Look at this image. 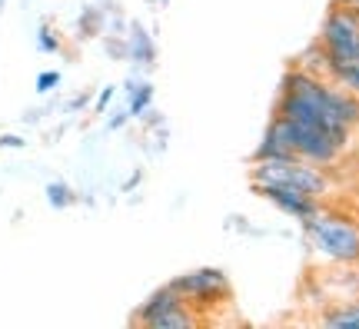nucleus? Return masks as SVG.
Here are the masks:
<instances>
[{
    "label": "nucleus",
    "mask_w": 359,
    "mask_h": 329,
    "mask_svg": "<svg viewBox=\"0 0 359 329\" xmlns=\"http://www.w3.org/2000/svg\"><path fill=\"white\" fill-rule=\"evenodd\" d=\"M356 13H359V4H356Z\"/></svg>",
    "instance_id": "nucleus-20"
},
{
    "label": "nucleus",
    "mask_w": 359,
    "mask_h": 329,
    "mask_svg": "<svg viewBox=\"0 0 359 329\" xmlns=\"http://www.w3.org/2000/svg\"><path fill=\"white\" fill-rule=\"evenodd\" d=\"M250 177H253V183H283V187H293V190H303L309 196H316V200L333 193V177L326 173V166L309 163L303 156L253 160Z\"/></svg>",
    "instance_id": "nucleus-2"
},
{
    "label": "nucleus",
    "mask_w": 359,
    "mask_h": 329,
    "mask_svg": "<svg viewBox=\"0 0 359 329\" xmlns=\"http://www.w3.org/2000/svg\"><path fill=\"white\" fill-rule=\"evenodd\" d=\"M37 47H40V51H47V53H53V51H60V43H57V34H53L50 27H40V37H37Z\"/></svg>",
    "instance_id": "nucleus-15"
},
{
    "label": "nucleus",
    "mask_w": 359,
    "mask_h": 329,
    "mask_svg": "<svg viewBox=\"0 0 359 329\" xmlns=\"http://www.w3.org/2000/svg\"><path fill=\"white\" fill-rule=\"evenodd\" d=\"M173 290L187 300L193 313H200L203 316V309L210 306H226L230 303V276L219 269V266H200V269H190V273H183L170 283Z\"/></svg>",
    "instance_id": "nucleus-3"
},
{
    "label": "nucleus",
    "mask_w": 359,
    "mask_h": 329,
    "mask_svg": "<svg viewBox=\"0 0 359 329\" xmlns=\"http://www.w3.org/2000/svg\"><path fill=\"white\" fill-rule=\"evenodd\" d=\"M330 53H326V47H323L320 40H313L306 51L299 53L293 60V67H299V70H306V74H313V76H323V80H330Z\"/></svg>",
    "instance_id": "nucleus-11"
},
{
    "label": "nucleus",
    "mask_w": 359,
    "mask_h": 329,
    "mask_svg": "<svg viewBox=\"0 0 359 329\" xmlns=\"http://www.w3.org/2000/svg\"><path fill=\"white\" fill-rule=\"evenodd\" d=\"M57 83H60V74H57V70H47V74L37 76V93H50Z\"/></svg>",
    "instance_id": "nucleus-16"
},
{
    "label": "nucleus",
    "mask_w": 359,
    "mask_h": 329,
    "mask_svg": "<svg viewBox=\"0 0 359 329\" xmlns=\"http://www.w3.org/2000/svg\"><path fill=\"white\" fill-rule=\"evenodd\" d=\"M114 100V87H103V93H100V100H97V114H103L107 110V103Z\"/></svg>",
    "instance_id": "nucleus-17"
},
{
    "label": "nucleus",
    "mask_w": 359,
    "mask_h": 329,
    "mask_svg": "<svg viewBox=\"0 0 359 329\" xmlns=\"http://www.w3.org/2000/svg\"><path fill=\"white\" fill-rule=\"evenodd\" d=\"M127 57L133 60V64H140V67H154V60H156V47H154V40H150V34H147V30H143L140 24H133V27H130Z\"/></svg>",
    "instance_id": "nucleus-10"
},
{
    "label": "nucleus",
    "mask_w": 359,
    "mask_h": 329,
    "mask_svg": "<svg viewBox=\"0 0 359 329\" xmlns=\"http://www.w3.org/2000/svg\"><path fill=\"white\" fill-rule=\"evenodd\" d=\"M253 193L269 200L276 210H283L293 220H306L309 213H316L323 206V200H316V196H309L303 190H293V187H283V183H253Z\"/></svg>",
    "instance_id": "nucleus-6"
},
{
    "label": "nucleus",
    "mask_w": 359,
    "mask_h": 329,
    "mask_svg": "<svg viewBox=\"0 0 359 329\" xmlns=\"http://www.w3.org/2000/svg\"><path fill=\"white\" fill-rule=\"evenodd\" d=\"M273 156H296L290 150V143L283 137V127L276 116H269L266 130H263V140L257 143V153H253V160H273Z\"/></svg>",
    "instance_id": "nucleus-9"
},
{
    "label": "nucleus",
    "mask_w": 359,
    "mask_h": 329,
    "mask_svg": "<svg viewBox=\"0 0 359 329\" xmlns=\"http://www.w3.org/2000/svg\"><path fill=\"white\" fill-rule=\"evenodd\" d=\"M183 303H187V300H183V296H180V293L167 283V286L154 290L150 296H147V300H143V306L137 309V313H133V319H130V323H133V326H147V323H150L154 316L167 313V309H177V306H183Z\"/></svg>",
    "instance_id": "nucleus-7"
},
{
    "label": "nucleus",
    "mask_w": 359,
    "mask_h": 329,
    "mask_svg": "<svg viewBox=\"0 0 359 329\" xmlns=\"http://www.w3.org/2000/svg\"><path fill=\"white\" fill-rule=\"evenodd\" d=\"M316 319H320V326H326V329H359V296L320 306Z\"/></svg>",
    "instance_id": "nucleus-8"
},
{
    "label": "nucleus",
    "mask_w": 359,
    "mask_h": 329,
    "mask_svg": "<svg viewBox=\"0 0 359 329\" xmlns=\"http://www.w3.org/2000/svg\"><path fill=\"white\" fill-rule=\"evenodd\" d=\"M163 4H167V0H163Z\"/></svg>",
    "instance_id": "nucleus-21"
},
{
    "label": "nucleus",
    "mask_w": 359,
    "mask_h": 329,
    "mask_svg": "<svg viewBox=\"0 0 359 329\" xmlns=\"http://www.w3.org/2000/svg\"><path fill=\"white\" fill-rule=\"evenodd\" d=\"M200 323V313H193L190 306L183 303L177 309H167V313H160L147 323V329H193Z\"/></svg>",
    "instance_id": "nucleus-12"
},
{
    "label": "nucleus",
    "mask_w": 359,
    "mask_h": 329,
    "mask_svg": "<svg viewBox=\"0 0 359 329\" xmlns=\"http://www.w3.org/2000/svg\"><path fill=\"white\" fill-rule=\"evenodd\" d=\"M47 200H50V206H57V210H60V206H70V203H74V190H70L67 183H50V187H47Z\"/></svg>",
    "instance_id": "nucleus-14"
},
{
    "label": "nucleus",
    "mask_w": 359,
    "mask_h": 329,
    "mask_svg": "<svg viewBox=\"0 0 359 329\" xmlns=\"http://www.w3.org/2000/svg\"><path fill=\"white\" fill-rule=\"evenodd\" d=\"M130 116H143L147 110H150V103H154V87L143 80V83H130Z\"/></svg>",
    "instance_id": "nucleus-13"
},
{
    "label": "nucleus",
    "mask_w": 359,
    "mask_h": 329,
    "mask_svg": "<svg viewBox=\"0 0 359 329\" xmlns=\"http://www.w3.org/2000/svg\"><path fill=\"white\" fill-rule=\"evenodd\" d=\"M0 147H24L20 137H0Z\"/></svg>",
    "instance_id": "nucleus-19"
},
{
    "label": "nucleus",
    "mask_w": 359,
    "mask_h": 329,
    "mask_svg": "<svg viewBox=\"0 0 359 329\" xmlns=\"http://www.w3.org/2000/svg\"><path fill=\"white\" fill-rule=\"evenodd\" d=\"M320 43L326 47L333 64H359V13H356V7L333 4L330 13L323 17Z\"/></svg>",
    "instance_id": "nucleus-4"
},
{
    "label": "nucleus",
    "mask_w": 359,
    "mask_h": 329,
    "mask_svg": "<svg viewBox=\"0 0 359 329\" xmlns=\"http://www.w3.org/2000/svg\"><path fill=\"white\" fill-rule=\"evenodd\" d=\"M309 290L320 300V306L353 300L359 296V263H326L309 276Z\"/></svg>",
    "instance_id": "nucleus-5"
},
{
    "label": "nucleus",
    "mask_w": 359,
    "mask_h": 329,
    "mask_svg": "<svg viewBox=\"0 0 359 329\" xmlns=\"http://www.w3.org/2000/svg\"><path fill=\"white\" fill-rule=\"evenodd\" d=\"M127 116H130V110H120V114H116L114 120H110V127H114V130H116V127H123V123H127Z\"/></svg>",
    "instance_id": "nucleus-18"
},
{
    "label": "nucleus",
    "mask_w": 359,
    "mask_h": 329,
    "mask_svg": "<svg viewBox=\"0 0 359 329\" xmlns=\"http://www.w3.org/2000/svg\"><path fill=\"white\" fill-rule=\"evenodd\" d=\"M303 223L313 256L323 263H359V216L320 206Z\"/></svg>",
    "instance_id": "nucleus-1"
},
{
    "label": "nucleus",
    "mask_w": 359,
    "mask_h": 329,
    "mask_svg": "<svg viewBox=\"0 0 359 329\" xmlns=\"http://www.w3.org/2000/svg\"><path fill=\"white\" fill-rule=\"evenodd\" d=\"M356 130H359V127H356Z\"/></svg>",
    "instance_id": "nucleus-22"
}]
</instances>
